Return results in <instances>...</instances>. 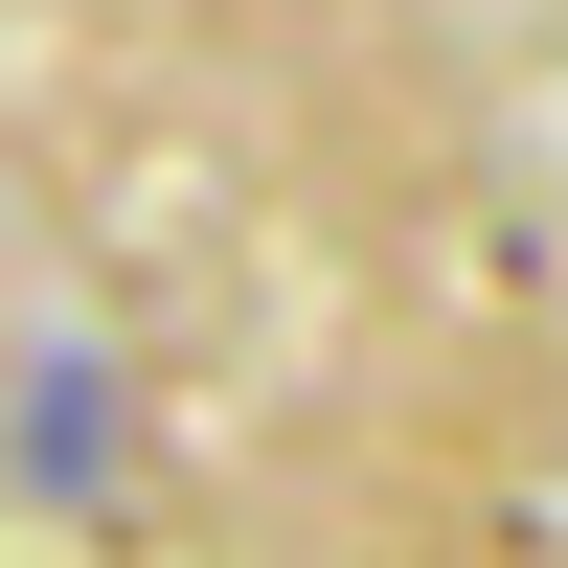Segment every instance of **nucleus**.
Returning <instances> with one entry per match:
<instances>
[{
	"label": "nucleus",
	"mask_w": 568,
	"mask_h": 568,
	"mask_svg": "<svg viewBox=\"0 0 568 568\" xmlns=\"http://www.w3.org/2000/svg\"><path fill=\"white\" fill-rule=\"evenodd\" d=\"M23 478H45V500L114 478V364H91V342H23Z\"/></svg>",
	"instance_id": "f257e3e1"
}]
</instances>
